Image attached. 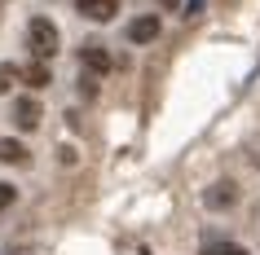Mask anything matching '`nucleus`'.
Returning <instances> with one entry per match:
<instances>
[{
    "label": "nucleus",
    "instance_id": "obj_11",
    "mask_svg": "<svg viewBox=\"0 0 260 255\" xmlns=\"http://www.w3.org/2000/svg\"><path fill=\"white\" fill-rule=\"evenodd\" d=\"M14 202H18V189L9 185V180H0V211H9Z\"/></svg>",
    "mask_w": 260,
    "mask_h": 255
},
{
    "label": "nucleus",
    "instance_id": "obj_10",
    "mask_svg": "<svg viewBox=\"0 0 260 255\" xmlns=\"http://www.w3.org/2000/svg\"><path fill=\"white\" fill-rule=\"evenodd\" d=\"M14 80H18V66H14V62H0V97L9 93V84H14Z\"/></svg>",
    "mask_w": 260,
    "mask_h": 255
},
{
    "label": "nucleus",
    "instance_id": "obj_6",
    "mask_svg": "<svg viewBox=\"0 0 260 255\" xmlns=\"http://www.w3.org/2000/svg\"><path fill=\"white\" fill-rule=\"evenodd\" d=\"M75 9L84 18H93V22H110V18L119 14V0H75Z\"/></svg>",
    "mask_w": 260,
    "mask_h": 255
},
{
    "label": "nucleus",
    "instance_id": "obj_14",
    "mask_svg": "<svg viewBox=\"0 0 260 255\" xmlns=\"http://www.w3.org/2000/svg\"><path fill=\"white\" fill-rule=\"evenodd\" d=\"M159 5H164V9H177V5H181V0H159Z\"/></svg>",
    "mask_w": 260,
    "mask_h": 255
},
{
    "label": "nucleus",
    "instance_id": "obj_5",
    "mask_svg": "<svg viewBox=\"0 0 260 255\" xmlns=\"http://www.w3.org/2000/svg\"><path fill=\"white\" fill-rule=\"evenodd\" d=\"M128 40H133V44H150V40H159V14H141V18H133V22H128Z\"/></svg>",
    "mask_w": 260,
    "mask_h": 255
},
{
    "label": "nucleus",
    "instance_id": "obj_13",
    "mask_svg": "<svg viewBox=\"0 0 260 255\" xmlns=\"http://www.w3.org/2000/svg\"><path fill=\"white\" fill-rule=\"evenodd\" d=\"M203 14V0H185V18H199Z\"/></svg>",
    "mask_w": 260,
    "mask_h": 255
},
{
    "label": "nucleus",
    "instance_id": "obj_1",
    "mask_svg": "<svg viewBox=\"0 0 260 255\" xmlns=\"http://www.w3.org/2000/svg\"><path fill=\"white\" fill-rule=\"evenodd\" d=\"M57 44H62V35H57L53 22H49V18H31V27H27V49L36 53V62L57 57Z\"/></svg>",
    "mask_w": 260,
    "mask_h": 255
},
{
    "label": "nucleus",
    "instance_id": "obj_7",
    "mask_svg": "<svg viewBox=\"0 0 260 255\" xmlns=\"http://www.w3.org/2000/svg\"><path fill=\"white\" fill-rule=\"evenodd\" d=\"M31 154H27V145L22 141H14V136H0V163H14V167H22Z\"/></svg>",
    "mask_w": 260,
    "mask_h": 255
},
{
    "label": "nucleus",
    "instance_id": "obj_4",
    "mask_svg": "<svg viewBox=\"0 0 260 255\" xmlns=\"http://www.w3.org/2000/svg\"><path fill=\"white\" fill-rule=\"evenodd\" d=\"M203 202L212 207V211H230L234 202H238V185H234V180H216V185L203 194Z\"/></svg>",
    "mask_w": 260,
    "mask_h": 255
},
{
    "label": "nucleus",
    "instance_id": "obj_2",
    "mask_svg": "<svg viewBox=\"0 0 260 255\" xmlns=\"http://www.w3.org/2000/svg\"><path fill=\"white\" fill-rule=\"evenodd\" d=\"M80 62H84V70H88V75H110V70H115V57H110L106 44H84Z\"/></svg>",
    "mask_w": 260,
    "mask_h": 255
},
{
    "label": "nucleus",
    "instance_id": "obj_3",
    "mask_svg": "<svg viewBox=\"0 0 260 255\" xmlns=\"http://www.w3.org/2000/svg\"><path fill=\"white\" fill-rule=\"evenodd\" d=\"M40 119H44V110H40L36 97H18V101H14V123L22 128V132H36Z\"/></svg>",
    "mask_w": 260,
    "mask_h": 255
},
{
    "label": "nucleus",
    "instance_id": "obj_8",
    "mask_svg": "<svg viewBox=\"0 0 260 255\" xmlns=\"http://www.w3.org/2000/svg\"><path fill=\"white\" fill-rule=\"evenodd\" d=\"M18 75H22L31 88H49V84H53V70L44 66V62H31V66H27V70H18Z\"/></svg>",
    "mask_w": 260,
    "mask_h": 255
},
{
    "label": "nucleus",
    "instance_id": "obj_9",
    "mask_svg": "<svg viewBox=\"0 0 260 255\" xmlns=\"http://www.w3.org/2000/svg\"><path fill=\"white\" fill-rule=\"evenodd\" d=\"M203 255H247V251L234 242H203Z\"/></svg>",
    "mask_w": 260,
    "mask_h": 255
},
{
    "label": "nucleus",
    "instance_id": "obj_12",
    "mask_svg": "<svg viewBox=\"0 0 260 255\" xmlns=\"http://www.w3.org/2000/svg\"><path fill=\"white\" fill-rule=\"evenodd\" d=\"M80 93L84 97H97V75H84V80H80Z\"/></svg>",
    "mask_w": 260,
    "mask_h": 255
}]
</instances>
